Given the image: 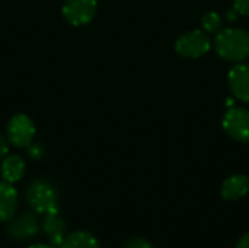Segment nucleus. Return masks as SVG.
Segmentation results:
<instances>
[{"mask_svg":"<svg viewBox=\"0 0 249 248\" xmlns=\"http://www.w3.org/2000/svg\"><path fill=\"white\" fill-rule=\"evenodd\" d=\"M9 153V140L0 136V159H4Z\"/></svg>","mask_w":249,"mask_h":248,"instance_id":"obj_18","label":"nucleus"},{"mask_svg":"<svg viewBox=\"0 0 249 248\" xmlns=\"http://www.w3.org/2000/svg\"><path fill=\"white\" fill-rule=\"evenodd\" d=\"M26 203L39 215L58 213V191L47 180H34L25 191Z\"/></svg>","mask_w":249,"mask_h":248,"instance_id":"obj_2","label":"nucleus"},{"mask_svg":"<svg viewBox=\"0 0 249 248\" xmlns=\"http://www.w3.org/2000/svg\"><path fill=\"white\" fill-rule=\"evenodd\" d=\"M18 210V191L6 181L0 183V222H9Z\"/></svg>","mask_w":249,"mask_h":248,"instance_id":"obj_9","label":"nucleus"},{"mask_svg":"<svg viewBox=\"0 0 249 248\" xmlns=\"http://www.w3.org/2000/svg\"><path fill=\"white\" fill-rule=\"evenodd\" d=\"M28 153H29V156L32 158V159H39V158H42L44 156V149H42V146L41 145H29L28 146Z\"/></svg>","mask_w":249,"mask_h":248,"instance_id":"obj_17","label":"nucleus"},{"mask_svg":"<svg viewBox=\"0 0 249 248\" xmlns=\"http://www.w3.org/2000/svg\"><path fill=\"white\" fill-rule=\"evenodd\" d=\"M7 140L15 148H28L35 137V126L25 114L13 115L7 123Z\"/></svg>","mask_w":249,"mask_h":248,"instance_id":"obj_4","label":"nucleus"},{"mask_svg":"<svg viewBox=\"0 0 249 248\" xmlns=\"http://www.w3.org/2000/svg\"><path fill=\"white\" fill-rule=\"evenodd\" d=\"M217 54L228 61H241L249 57V32L239 28H228L214 39Z\"/></svg>","mask_w":249,"mask_h":248,"instance_id":"obj_1","label":"nucleus"},{"mask_svg":"<svg viewBox=\"0 0 249 248\" xmlns=\"http://www.w3.org/2000/svg\"><path fill=\"white\" fill-rule=\"evenodd\" d=\"M42 231L51 246L55 248L60 247L63 240L66 238V222L63 218H60L58 213L45 215L42 221Z\"/></svg>","mask_w":249,"mask_h":248,"instance_id":"obj_10","label":"nucleus"},{"mask_svg":"<svg viewBox=\"0 0 249 248\" xmlns=\"http://www.w3.org/2000/svg\"><path fill=\"white\" fill-rule=\"evenodd\" d=\"M225 132L238 142H249V110L232 107L223 117Z\"/></svg>","mask_w":249,"mask_h":248,"instance_id":"obj_7","label":"nucleus"},{"mask_svg":"<svg viewBox=\"0 0 249 248\" xmlns=\"http://www.w3.org/2000/svg\"><path fill=\"white\" fill-rule=\"evenodd\" d=\"M58 248H101L96 237L88 231H74L66 235Z\"/></svg>","mask_w":249,"mask_h":248,"instance_id":"obj_13","label":"nucleus"},{"mask_svg":"<svg viewBox=\"0 0 249 248\" xmlns=\"http://www.w3.org/2000/svg\"><path fill=\"white\" fill-rule=\"evenodd\" d=\"M232 94L244 102H249V64L235 66L228 76Z\"/></svg>","mask_w":249,"mask_h":248,"instance_id":"obj_8","label":"nucleus"},{"mask_svg":"<svg viewBox=\"0 0 249 248\" xmlns=\"http://www.w3.org/2000/svg\"><path fill=\"white\" fill-rule=\"evenodd\" d=\"M6 232L7 237L15 241H28L39 234V222L34 213L23 212L9 221Z\"/></svg>","mask_w":249,"mask_h":248,"instance_id":"obj_6","label":"nucleus"},{"mask_svg":"<svg viewBox=\"0 0 249 248\" xmlns=\"http://www.w3.org/2000/svg\"><path fill=\"white\" fill-rule=\"evenodd\" d=\"M233 9L239 15L249 16V0H235L233 1Z\"/></svg>","mask_w":249,"mask_h":248,"instance_id":"obj_16","label":"nucleus"},{"mask_svg":"<svg viewBox=\"0 0 249 248\" xmlns=\"http://www.w3.org/2000/svg\"><path fill=\"white\" fill-rule=\"evenodd\" d=\"M249 191V178L242 174H235L225 180L222 186V196L226 200H238Z\"/></svg>","mask_w":249,"mask_h":248,"instance_id":"obj_11","label":"nucleus"},{"mask_svg":"<svg viewBox=\"0 0 249 248\" xmlns=\"http://www.w3.org/2000/svg\"><path fill=\"white\" fill-rule=\"evenodd\" d=\"M96 0H64L61 12L64 19L73 26L89 23L96 15Z\"/></svg>","mask_w":249,"mask_h":248,"instance_id":"obj_5","label":"nucleus"},{"mask_svg":"<svg viewBox=\"0 0 249 248\" xmlns=\"http://www.w3.org/2000/svg\"><path fill=\"white\" fill-rule=\"evenodd\" d=\"M28 248H55L54 246H51V244H32V246H29Z\"/></svg>","mask_w":249,"mask_h":248,"instance_id":"obj_20","label":"nucleus"},{"mask_svg":"<svg viewBox=\"0 0 249 248\" xmlns=\"http://www.w3.org/2000/svg\"><path fill=\"white\" fill-rule=\"evenodd\" d=\"M201 25L207 32H217L222 28V18L216 12H207L201 18Z\"/></svg>","mask_w":249,"mask_h":248,"instance_id":"obj_14","label":"nucleus"},{"mask_svg":"<svg viewBox=\"0 0 249 248\" xmlns=\"http://www.w3.org/2000/svg\"><path fill=\"white\" fill-rule=\"evenodd\" d=\"M239 13L233 9V10H231V12H228V18L231 19V20H235L236 19V16H238Z\"/></svg>","mask_w":249,"mask_h":248,"instance_id":"obj_21","label":"nucleus"},{"mask_svg":"<svg viewBox=\"0 0 249 248\" xmlns=\"http://www.w3.org/2000/svg\"><path fill=\"white\" fill-rule=\"evenodd\" d=\"M236 248H249V232L248 234H245V235L239 240Z\"/></svg>","mask_w":249,"mask_h":248,"instance_id":"obj_19","label":"nucleus"},{"mask_svg":"<svg viewBox=\"0 0 249 248\" xmlns=\"http://www.w3.org/2000/svg\"><path fill=\"white\" fill-rule=\"evenodd\" d=\"M210 38L200 29L190 31L181 35L175 42V51L188 58H198L210 50Z\"/></svg>","mask_w":249,"mask_h":248,"instance_id":"obj_3","label":"nucleus"},{"mask_svg":"<svg viewBox=\"0 0 249 248\" xmlns=\"http://www.w3.org/2000/svg\"><path fill=\"white\" fill-rule=\"evenodd\" d=\"M124 248H153V246L147 240H144V238L134 237V238H130L124 244Z\"/></svg>","mask_w":249,"mask_h":248,"instance_id":"obj_15","label":"nucleus"},{"mask_svg":"<svg viewBox=\"0 0 249 248\" xmlns=\"http://www.w3.org/2000/svg\"><path fill=\"white\" fill-rule=\"evenodd\" d=\"M25 174V161L19 155H7L1 164V177L6 183H18Z\"/></svg>","mask_w":249,"mask_h":248,"instance_id":"obj_12","label":"nucleus"}]
</instances>
